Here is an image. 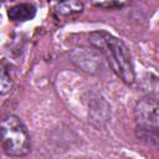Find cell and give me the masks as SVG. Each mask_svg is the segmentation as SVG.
I'll use <instances>...</instances> for the list:
<instances>
[{
  "instance_id": "5b68a950",
  "label": "cell",
  "mask_w": 159,
  "mask_h": 159,
  "mask_svg": "<svg viewBox=\"0 0 159 159\" xmlns=\"http://www.w3.org/2000/svg\"><path fill=\"white\" fill-rule=\"evenodd\" d=\"M36 15V7L32 4L22 2L17 4L9 9L7 16L14 22H25L29 20H32Z\"/></svg>"
},
{
  "instance_id": "3957f363",
  "label": "cell",
  "mask_w": 159,
  "mask_h": 159,
  "mask_svg": "<svg viewBox=\"0 0 159 159\" xmlns=\"http://www.w3.org/2000/svg\"><path fill=\"white\" fill-rule=\"evenodd\" d=\"M1 144L4 152L11 157H24L30 152V137L19 117L7 114L2 118Z\"/></svg>"
},
{
  "instance_id": "52a82bcc",
  "label": "cell",
  "mask_w": 159,
  "mask_h": 159,
  "mask_svg": "<svg viewBox=\"0 0 159 159\" xmlns=\"http://www.w3.org/2000/svg\"><path fill=\"white\" fill-rule=\"evenodd\" d=\"M0 86H1V94H6L11 86H12V80L10 77V73L7 72V70L5 67H2L1 70V77H0Z\"/></svg>"
},
{
  "instance_id": "6da1fadb",
  "label": "cell",
  "mask_w": 159,
  "mask_h": 159,
  "mask_svg": "<svg viewBox=\"0 0 159 159\" xmlns=\"http://www.w3.org/2000/svg\"><path fill=\"white\" fill-rule=\"evenodd\" d=\"M91 43L107 58L113 72L127 84L135 81V72L129 51L124 42L106 31H96L89 35Z\"/></svg>"
},
{
  "instance_id": "ba28073f",
  "label": "cell",
  "mask_w": 159,
  "mask_h": 159,
  "mask_svg": "<svg viewBox=\"0 0 159 159\" xmlns=\"http://www.w3.org/2000/svg\"><path fill=\"white\" fill-rule=\"evenodd\" d=\"M94 5L101 7H114V6H122L125 0H92Z\"/></svg>"
},
{
  "instance_id": "7a4b0ae2",
  "label": "cell",
  "mask_w": 159,
  "mask_h": 159,
  "mask_svg": "<svg viewBox=\"0 0 159 159\" xmlns=\"http://www.w3.org/2000/svg\"><path fill=\"white\" fill-rule=\"evenodd\" d=\"M138 140L150 147H159V98L147 96L134 107Z\"/></svg>"
},
{
  "instance_id": "8992f818",
  "label": "cell",
  "mask_w": 159,
  "mask_h": 159,
  "mask_svg": "<svg viewBox=\"0 0 159 159\" xmlns=\"http://www.w3.org/2000/svg\"><path fill=\"white\" fill-rule=\"evenodd\" d=\"M143 88L148 92V96L159 98V80L157 77H153V80H149V76H148V80H144Z\"/></svg>"
},
{
  "instance_id": "277c9868",
  "label": "cell",
  "mask_w": 159,
  "mask_h": 159,
  "mask_svg": "<svg viewBox=\"0 0 159 159\" xmlns=\"http://www.w3.org/2000/svg\"><path fill=\"white\" fill-rule=\"evenodd\" d=\"M83 10L80 0H58L53 7V12L58 19H72L78 16Z\"/></svg>"
},
{
  "instance_id": "9c48e42d",
  "label": "cell",
  "mask_w": 159,
  "mask_h": 159,
  "mask_svg": "<svg viewBox=\"0 0 159 159\" xmlns=\"http://www.w3.org/2000/svg\"><path fill=\"white\" fill-rule=\"evenodd\" d=\"M2 2H7V1H14V0H1Z\"/></svg>"
}]
</instances>
